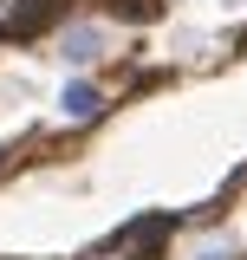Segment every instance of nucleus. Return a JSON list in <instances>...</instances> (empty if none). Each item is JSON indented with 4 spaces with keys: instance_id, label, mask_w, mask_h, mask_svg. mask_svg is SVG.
<instances>
[{
    "instance_id": "obj_1",
    "label": "nucleus",
    "mask_w": 247,
    "mask_h": 260,
    "mask_svg": "<svg viewBox=\"0 0 247 260\" xmlns=\"http://www.w3.org/2000/svg\"><path fill=\"white\" fill-rule=\"evenodd\" d=\"M91 59H104V26H91V20L65 26V32H59V65H72V72H85Z\"/></svg>"
},
{
    "instance_id": "obj_2",
    "label": "nucleus",
    "mask_w": 247,
    "mask_h": 260,
    "mask_svg": "<svg viewBox=\"0 0 247 260\" xmlns=\"http://www.w3.org/2000/svg\"><path fill=\"white\" fill-rule=\"evenodd\" d=\"M59 111L72 117V124H85V117H98V111H104V91H98V85H85V78H72V85H65V98H59Z\"/></svg>"
},
{
    "instance_id": "obj_3",
    "label": "nucleus",
    "mask_w": 247,
    "mask_h": 260,
    "mask_svg": "<svg viewBox=\"0 0 247 260\" xmlns=\"http://www.w3.org/2000/svg\"><path fill=\"white\" fill-rule=\"evenodd\" d=\"M189 260H228V241L221 234H202V241H189Z\"/></svg>"
}]
</instances>
